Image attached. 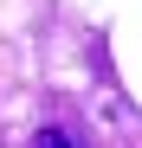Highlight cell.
Returning <instances> with one entry per match:
<instances>
[{
  "label": "cell",
  "mask_w": 142,
  "mask_h": 148,
  "mask_svg": "<svg viewBox=\"0 0 142 148\" xmlns=\"http://www.w3.org/2000/svg\"><path fill=\"white\" fill-rule=\"evenodd\" d=\"M26 148H71V142H65V129H39V135H32Z\"/></svg>",
  "instance_id": "1"
}]
</instances>
